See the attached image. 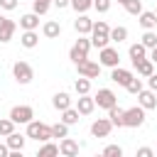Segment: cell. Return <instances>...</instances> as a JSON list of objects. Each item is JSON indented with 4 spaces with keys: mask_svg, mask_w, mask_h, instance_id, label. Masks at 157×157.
I'll return each mask as SVG.
<instances>
[{
    "mask_svg": "<svg viewBox=\"0 0 157 157\" xmlns=\"http://www.w3.org/2000/svg\"><path fill=\"white\" fill-rule=\"evenodd\" d=\"M108 42H110V27H108V22H103V20L93 22V29H91V44L98 47V49H103V47H108Z\"/></svg>",
    "mask_w": 157,
    "mask_h": 157,
    "instance_id": "obj_1",
    "label": "cell"
},
{
    "mask_svg": "<svg viewBox=\"0 0 157 157\" xmlns=\"http://www.w3.org/2000/svg\"><path fill=\"white\" fill-rule=\"evenodd\" d=\"M27 137H32L37 142H47V140H52V125L39 123V120H29L27 123Z\"/></svg>",
    "mask_w": 157,
    "mask_h": 157,
    "instance_id": "obj_2",
    "label": "cell"
},
{
    "mask_svg": "<svg viewBox=\"0 0 157 157\" xmlns=\"http://www.w3.org/2000/svg\"><path fill=\"white\" fill-rule=\"evenodd\" d=\"M93 44H91V37L86 39V34H81L78 39H76V44L69 49V59L74 61V64H78V61H83V59H88V49H91Z\"/></svg>",
    "mask_w": 157,
    "mask_h": 157,
    "instance_id": "obj_3",
    "label": "cell"
},
{
    "mask_svg": "<svg viewBox=\"0 0 157 157\" xmlns=\"http://www.w3.org/2000/svg\"><path fill=\"white\" fill-rule=\"evenodd\" d=\"M12 76H15L17 83L27 86V83L34 78V71H32V66H29L27 61H15V64H12Z\"/></svg>",
    "mask_w": 157,
    "mask_h": 157,
    "instance_id": "obj_4",
    "label": "cell"
},
{
    "mask_svg": "<svg viewBox=\"0 0 157 157\" xmlns=\"http://www.w3.org/2000/svg\"><path fill=\"white\" fill-rule=\"evenodd\" d=\"M142 123H145V108L140 103L125 110V128H140Z\"/></svg>",
    "mask_w": 157,
    "mask_h": 157,
    "instance_id": "obj_5",
    "label": "cell"
},
{
    "mask_svg": "<svg viewBox=\"0 0 157 157\" xmlns=\"http://www.w3.org/2000/svg\"><path fill=\"white\" fill-rule=\"evenodd\" d=\"M98 61H101V66L115 69V66H120V54H118V49H113V47H103L101 54H98Z\"/></svg>",
    "mask_w": 157,
    "mask_h": 157,
    "instance_id": "obj_6",
    "label": "cell"
},
{
    "mask_svg": "<svg viewBox=\"0 0 157 157\" xmlns=\"http://www.w3.org/2000/svg\"><path fill=\"white\" fill-rule=\"evenodd\" d=\"M76 66H78V76H86V78H98V74H101V61L83 59V61H78Z\"/></svg>",
    "mask_w": 157,
    "mask_h": 157,
    "instance_id": "obj_7",
    "label": "cell"
},
{
    "mask_svg": "<svg viewBox=\"0 0 157 157\" xmlns=\"http://www.w3.org/2000/svg\"><path fill=\"white\" fill-rule=\"evenodd\" d=\"M93 98H96V105H98V108H105V110L118 103V98H115V93H113L110 88H98V93H96Z\"/></svg>",
    "mask_w": 157,
    "mask_h": 157,
    "instance_id": "obj_8",
    "label": "cell"
},
{
    "mask_svg": "<svg viewBox=\"0 0 157 157\" xmlns=\"http://www.w3.org/2000/svg\"><path fill=\"white\" fill-rule=\"evenodd\" d=\"M110 130H113L110 118H98V120L91 123V135H93V137H108Z\"/></svg>",
    "mask_w": 157,
    "mask_h": 157,
    "instance_id": "obj_9",
    "label": "cell"
},
{
    "mask_svg": "<svg viewBox=\"0 0 157 157\" xmlns=\"http://www.w3.org/2000/svg\"><path fill=\"white\" fill-rule=\"evenodd\" d=\"M137 103H140L145 110H155V108H157V91L142 88V91L137 93Z\"/></svg>",
    "mask_w": 157,
    "mask_h": 157,
    "instance_id": "obj_10",
    "label": "cell"
},
{
    "mask_svg": "<svg viewBox=\"0 0 157 157\" xmlns=\"http://www.w3.org/2000/svg\"><path fill=\"white\" fill-rule=\"evenodd\" d=\"M10 118L15 120V123H29L32 118H34V110H32V105H15L12 110H10Z\"/></svg>",
    "mask_w": 157,
    "mask_h": 157,
    "instance_id": "obj_11",
    "label": "cell"
},
{
    "mask_svg": "<svg viewBox=\"0 0 157 157\" xmlns=\"http://www.w3.org/2000/svg\"><path fill=\"white\" fill-rule=\"evenodd\" d=\"M59 155H64V157H76L78 155V142L74 140V137H61L59 140Z\"/></svg>",
    "mask_w": 157,
    "mask_h": 157,
    "instance_id": "obj_12",
    "label": "cell"
},
{
    "mask_svg": "<svg viewBox=\"0 0 157 157\" xmlns=\"http://www.w3.org/2000/svg\"><path fill=\"white\" fill-rule=\"evenodd\" d=\"M15 29H17V25H15L10 17L0 15V42H10L12 34H15Z\"/></svg>",
    "mask_w": 157,
    "mask_h": 157,
    "instance_id": "obj_13",
    "label": "cell"
},
{
    "mask_svg": "<svg viewBox=\"0 0 157 157\" xmlns=\"http://www.w3.org/2000/svg\"><path fill=\"white\" fill-rule=\"evenodd\" d=\"M128 54H130V61H132V66L137 64V61H142V59H147V54H150V49L142 44V42H137V44H130V49H128Z\"/></svg>",
    "mask_w": 157,
    "mask_h": 157,
    "instance_id": "obj_14",
    "label": "cell"
},
{
    "mask_svg": "<svg viewBox=\"0 0 157 157\" xmlns=\"http://www.w3.org/2000/svg\"><path fill=\"white\" fill-rule=\"evenodd\" d=\"M93 108H96V98H91L88 93L78 96V101H76V110H78L81 115H91V113H93Z\"/></svg>",
    "mask_w": 157,
    "mask_h": 157,
    "instance_id": "obj_15",
    "label": "cell"
},
{
    "mask_svg": "<svg viewBox=\"0 0 157 157\" xmlns=\"http://www.w3.org/2000/svg\"><path fill=\"white\" fill-rule=\"evenodd\" d=\"M74 29H76L78 34H91V29H93V20L86 17V12H81V15L74 20Z\"/></svg>",
    "mask_w": 157,
    "mask_h": 157,
    "instance_id": "obj_16",
    "label": "cell"
},
{
    "mask_svg": "<svg viewBox=\"0 0 157 157\" xmlns=\"http://www.w3.org/2000/svg\"><path fill=\"white\" fill-rule=\"evenodd\" d=\"M130 78H132V71H128V69L115 66V69L110 71V81H113V83H118V86H128V83H130Z\"/></svg>",
    "mask_w": 157,
    "mask_h": 157,
    "instance_id": "obj_17",
    "label": "cell"
},
{
    "mask_svg": "<svg viewBox=\"0 0 157 157\" xmlns=\"http://www.w3.org/2000/svg\"><path fill=\"white\" fill-rule=\"evenodd\" d=\"M108 118H110L113 128H125V110L118 108V103H115L113 108H108Z\"/></svg>",
    "mask_w": 157,
    "mask_h": 157,
    "instance_id": "obj_18",
    "label": "cell"
},
{
    "mask_svg": "<svg viewBox=\"0 0 157 157\" xmlns=\"http://www.w3.org/2000/svg\"><path fill=\"white\" fill-rule=\"evenodd\" d=\"M20 44H22L25 49H34V47L39 44V34H37L34 29H25L22 37H20Z\"/></svg>",
    "mask_w": 157,
    "mask_h": 157,
    "instance_id": "obj_19",
    "label": "cell"
},
{
    "mask_svg": "<svg viewBox=\"0 0 157 157\" xmlns=\"http://www.w3.org/2000/svg\"><path fill=\"white\" fill-rule=\"evenodd\" d=\"M52 105H54L56 110H66V108H71V96H69L66 91H59V93H54Z\"/></svg>",
    "mask_w": 157,
    "mask_h": 157,
    "instance_id": "obj_20",
    "label": "cell"
},
{
    "mask_svg": "<svg viewBox=\"0 0 157 157\" xmlns=\"http://www.w3.org/2000/svg\"><path fill=\"white\" fill-rule=\"evenodd\" d=\"M20 27H22V29H37V27H39V15H37V12L22 15V17H20Z\"/></svg>",
    "mask_w": 157,
    "mask_h": 157,
    "instance_id": "obj_21",
    "label": "cell"
},
{
    "mask_svg": "<svg viewBox=\"0 0 157 157\" xmlns=\"http://www.w3.org/2000/svg\"><path fill=\"white\" fill-rule=\"evenodd\" d=\"M42 32H44V37H47V39H56V37L61 34V25H59L56 20H49V22H44Z\"/></svg>",
    "mask_w": 157,
    "mask_h": 157,
    "instance_id": "obj_22",
    "label": "cell"
},
{
    "mask_svg": "<svg viewBox=\"0 0 157 157\" xmlns=\"http://www.w3.org/2000/svg\"><path fill=\"white\" fill-rule=\"evenodd\" d=\"M135 69H137V76H145V78H147V76H152V74H155V61L147 56V59L137 61V64H135Z\"/></svg>",
    "mask_w": 157,
    "mask_h": 157,
    "instance_id": "obj_23",
    "label": "cell"
},
{
    "mask_svg": "<svg viewBox=\"0 0 157 157\" xmlns=\"http://www.w3.org/2000/svg\"><path fill=\"white\" fill-rule=\"evenodd\" d=\"M25 140H27V135L10 132V135H7V147H10V152H15V150H20V152H22V147H25Z\"/></svg>",
    "mask_w": 157,
    "mask_h": 157,
    "instance_id": "obj_24",
    "label": "cell"
},
{
    "mask_svg": "<svg viewBox=\"0 0 157 157\" xmlns=\"http://www.w3.org/2000/svg\"><path fill=\"white\" fill-rule=\"evenodd\" d=\"M137 17H140V25H142L145 29H155V27H157V12H145V10H142Z\"/></svg>",
    "mask_w": 157,
    "mask_h": 157,
    "instance_id": "obj_25",
    "label": "cell"
},
{
    "mask_svg": "<svg viewBox=\"0 0 157 157\" xmlns=\"http://www.w3.org/2000/svg\"><path fill=\"white\" fill-rule=\"evenodd\" d=\"M78 115H81V113H78L76 108H66V110H61V120H64L66 125H76V123L81 120Z\"/></svg>",
    "mask_w": 157,
    "mask_h": 157,
    "instance_id": "obj_26",
    "label": "cell"
},
{
    "mask_svg": "<svg viewBox=\"0 0 157 157\" xmlns=\"http://www.w3.org/2000/svg\"><path fill=\"white\" fill-rule=\"evenodd\" d=\"M47 155H59V145H54V142H42V147L37 150V157H47Z\"/></svg>",
    "mask_w": 157,
    "mask_h": 157,
    "instance_id": "obj_27",
    "label": "cell"
},
{
    "mask_svg": "<svg viewBox=\"0 0 157 157\" xmlns=\"http://www.w3.org/2000/svg\"><path fill=\"white\" fill-rule=\"evenodd\" d=\"M15 120L12 118H0V137H7L10 132H15Z\"/></svg>",
    "mask_w": 157,
    "mask_h": 157,
    "instance_id": "obj_28",
    "label": "cell"
},
{
    "mask_svg": "<svg viewBox=\"0 0 157 157\" xmlns=\"http://www.w3.org/2000/svg\"><path fill=\"white\" fill-rule=\"evenodd\" d=\"M125 39H128V29H125L123 25H118V27L110 29V42H118V44H120V42H125Z\"/></svg>",
    "mask_w": 157,
    "mask_h": 157,
    "instance_id": "obj_29",
    "label": "cell"
},
{
    "mask_svg": "<svg viewBox=\"0 0 157 157\" xmlns=\"http://www.w3.org/2000/svg\"><path fill=\"white\" fill-rule=\"evenodd\" d=\"M74 88H76V93H78V96L88 93V91H91V78H86V76H78V78H76V83H74Z\"/></svg>",
    "mask_w": 157,
    "mask_h": 157,
    "instance_id": "obj_30",
    "label": "cell"
},
{
    "mask_svg": "<svg viewBox=\"0 0 157 157\" xmlns=\"http://www.w3.org/2000/svg\"><path fill=\"white\" fill-rule=\"evenodd\" d=\"M52 2H54V0H34V2H32V12H37V15H47L49 7H52Z\"/></svg>",
    "mask_w": 157,
    "mask_h": 157,
    "instance_id": "obj_31",
    "label": "cell"
},
{
    "mask_svg": "<svg viewBox=\"0 0 157 157\" xmlns=\"http://www.w3.org/2000/svg\"><path fill=\"white\" fill-rule=\"evenodd\" d=\"M123 7H125L130 15H140V12H142V0H125Z\"/></svg>",
    "mask_w": 157,
    "mask_h": 157,
    "instance_id": "obj_32",
    "label": "cell"
},
{
    "mask_svg": "<svg viewBox=\"0 0 157 157\" xmlns=\"http://www.w3.org/2000/svg\"><path fill=\"white\" fill-rule=\"evenodd\" d=\"M71 7L81 15V12H88L93 7V0H71Z\"/></svg>",
    "mask_w": 157,
    "mask_h": 157,
    "instance_id": "obj_33",
    "label": "cell"
},
{
    "mask_svg": "<svg viewBox=\"0 0 157 157\" xmlns=\"http://www.w3.org/2000/svg\"><path fill=\"white\" fill-rule=\"evenodd\" d=\"M69 135V125L61 120V123H56V125H52V137H66Z\"/></svg>",
    "mask_w": 157,
    "mask_h": 157,
    "instance_id": "obj_34",
    "label": "cell"
},
{
    "mask_svg": "<svg viewBox=\"0 0 157 157\" xmlns=\"http://www.w3.org/2000/svg\"><path fill=\"white\" fill-rule=\"evenodd\" d=\"M147 49H152V47H157V32H152V29H147L145 34H142V39H140Z\"/></svg>",
    "mask_w": 157,
    "mask_h": 157,
    "instance_id": "obj_35",
    "label": "cell"
},
{
    "mask_svg": "<svg viewBox=\"0 0 157 157\" xmlns=\"http://www.w3.org/2000/svg\"><path fill=\"white\" fill-rule=\"evenodd\" d=\"M125 88H128V93H132V96H137V93L142 91V81H140L137 76H132V78H130V83H128Z\"/></svg>",
    "mask_w": 157,
    "mask_h": 157,
    "instance_id": "obj_36",
    "label": "cell"
},
{
    "mask_svg": "<svg viewBox=\"0 0 157 157\" xmlns=\"http://www.w3.org/2000/svg\"><path fill=\"white\" fill-rule=\"evenodd\" d=\"M103 157H123V147L120 145H108L103 150Z\"/></svg>",
    "mask_w": 157,
    "mask_h": 157,
    "instance_id": "obj_37",
    "label": "cell"
},
{
    "mask_svg": "<svg viewBox=\"0 0 157 157\" xmlns=\"http://www.w3.org/2000/svg\"><path fill=\"white\" fill-rule=\"evenodd\" d=\"M93 7L98 12H108L110 10V0H93Z\"/></svg>",
    "mask_w": 157,
    "mask_h": 157,
    "instance_id": "obj_38",
    "label": "cell"
},
{
    "mask_svg": "<svg viewBox=\"0 0 157 157\" xmlns=\"http://www.w3.org/2000/svg\"><path fill=\"white\" fill-rule=\"evenodd\" d=\"M0 7L2 10H15L17 7V0H0Z\"/></svg>",
    "mask_w": 157,
    "mask_h": 157,
    "instance_id": "obj_39",
    "label": "cell"
},
{
    "mask_svg": "<svg viewBox=\"0 0 157 157\" xmlns=\"http://www.w3.org/2000/svg\"><path fill=\"white\" fill-rule=\"evenodd\" d=\"M152 155H155L152 147H140V150H137V157H152Z\"/></svg>",
    "mask_w": 157,
    "mask_h": 157,
    "instance_id": "obj_40",
    "label": "cell"
},
{
    "mask_svg": "<svg viewBox=\"0 0 157 157\" xmlns=\"http://www.w3.org/2000/svg\"><path fill=\"white\" fill-rule=\"evenodd\" d=\"M147 86H150L152 91H157V74H152V76H147Z\"/></svg>",
    "mask_w": 157,
    "mask_h": 157,
    "instance_id": "obj_41",
    "label": "cell"
},
{
    "mask_svg": "<svg viewBox=\"0 0 157 157\" xmlns=\"http://www.w3.org/2000/svg\"><path fill=\"white\" fill-rule=\"evenodd\" d=\"M10 155V147H7V142L5 145H0V157H7Z\"/></svg>",
    "mask_w": 157,
    "mask_h": 157,
    "instance_id": "obj_42",
    "label": "cell"
},
{
    "mask_svg": "<svg viewBox=\"0 0 157 157\" xmlns=\"http://www.w3.org/2000/svg\"><path fill=\"white\" fill-rule=\"evenodd\" d=\"M54 5L56 7H66V5H71V0H54Z\"/></svg>",
    "mask_w": 157,
    "mask_h": 157,
    "instance_id": "obj_43",
    "label": "cell"
},
{
    "mask_svg": "<svg viewBox=\"0 0 157 157\" xmlns=\"http://www.w3.org/2000/svg\"><path fill=\"white\" fill-rule=\"evenodd\" d=\"M147 56H150V59H152V61H155V64H157V47H152V49H150V54H147Z\"/></svg>",
    "mask_w": 157,
    "mask_h": 157,
    "instance_id": "obj_44",
    "label": "cell"
},
{
    "mask_svg": "<svg viewBox=\"0 0 157 157\" xmlns=\"http://www.w3.org/2000/svg\"><path fill=\"white\" fill-rule=\"evenodd\" d=\"M118 2H120V5H123V2H125V0H118Z\"/></svg>",
    "mask_w": 157,
    "mask_h": 157,
    "instance_id": "obj_45",
    "label": "cell"
},
{
    "mask_svg": "<svg viewBox=\"0 0 157 157\" xmlns=\"http://www.w3.org/2000/svg\"><path fill=\"white\" fill-rule=\"evenodd\" d=\"M155 32H157V27H155Z\"/></svg>",
    "mask_w": 157,
    "mask_h": 157,
    "instance_id": "obj_46",
    "label": "cell"
},
{
    "mask_svg": "<svg viewBox=\"0 0 157 157\" xmlns=\"http://www.w3.org/2000/svg\"><path fill=\"white\" fill-rule=\"evenodd\" d=\"M155 12H157V10H155Z\"/></svg>",
    "mask_w": 157,
    "mask_h": 157,
    "instance_id": "obj_47",
    "label": "cell"
}]
</instances>
